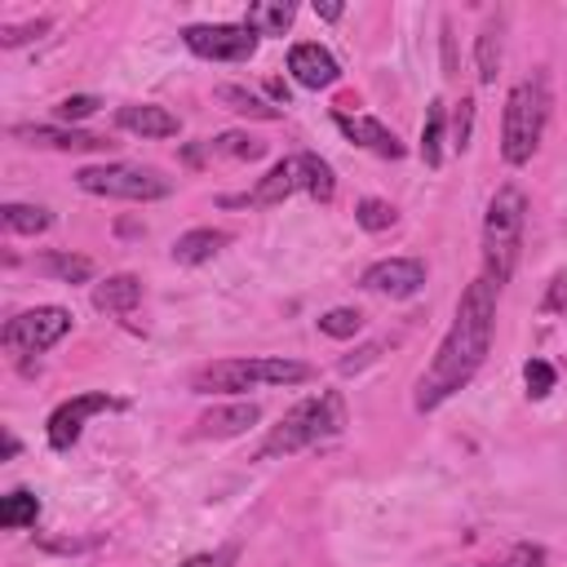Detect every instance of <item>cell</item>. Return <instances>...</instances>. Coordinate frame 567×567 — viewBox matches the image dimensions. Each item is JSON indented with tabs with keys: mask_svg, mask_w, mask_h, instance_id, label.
<instances>
[{
	"mask_svg": "<svg viewBox=\"0 0 567 567\" xmlns=\"http://www.w3.org/2000/svg\"><path fill=\"white\" fill-rule=\"evenodd\" d=\"M292 18H297L292 0H257V4H248L244 27L257 31V35H284L292 27Z\"/></svg>",
	"mask_w": 567,
	"mask_h": 567,
	"instance_id": "obj_18",
	"label": "cell"
},
{
	"mask_svg": "<svg viewBox=\"0 0 567 567\" xmlns=\"http://www.w3.org/2000/svg\"><path fill=\"white\" fill-rule=\"evenodd\" d=\"M213 93H217L221 106H230L235 115H248V120H279V115H284L275 102H266V97H257V93H248V89H239V84H217Z\"/></svg>",
	"mask_w": 567,
	"mask_h": 567,
	"instance_id": "obj_21",
	"label": "cell"
},
{
	"mask_svg": "<svg viewBox=\"0 0 567 567\" xmlns=\"http://www.w3.org/2000/svg\"><path fill=\"white\" fill-rule=\"evenodd\" d=\"M97 111V97L93 93H71V97H62L58 106H53V115L62 120V124H75V120H89Z\"/></svg>",
	"mask_w": 567,
	"mask_h": 567,
	"instance_id": "obj_30",
	"label": "cell"
},
{
	"mask_svg": "<svg viewBox=\"0 0 567 567\" xmlns=\"http://www.w3.org/2000/svg\"><path fill=\"white\" fill-rule=\"evenodd\" d=\"M137 301H142V279L137 275H106L93 288V306L106 310V315H128V310H137Z\"/></svg>",
	"mask_w": 567,
	"mask_h": 567,
	"instance_id": "obj_17",
	"label": "cell"
},
{
	"mask_svg": "<svg viewBox=\"0 0 567 567\" xmlns=\"http://www.w3.org/2000/svg\"><path fill=\"white\" fill-rule=\"evenodd\" d=\"M359 284L368 292H381L390 301H403V297H416L425 288V261H416V257H385V261H372Z\"/></svg>",
	"mask_w": 567,
	"mask_h": 567,
	"instance_id": "obj_9",
	"label": "cell"
},
{
	"mask_svg": "<svg viewBox=\"0 0 567 567\" xmlns=\"http://www.w3.org/2000/svg\"><path fill=\"white\" fill-rule=\"evenodd\" d=\"M315 368L301 363V359H279V354H261V359H221V363H208L190 377V385L199 394H239V390H252V385H297V381H310Z\"/></svg>",
	"mask_w": 567,
	"mask_h": 567,
	"instance_id": "obj_4",
	"label": "cell"
},
{
	"mask_svg": "<svg viewBox=\"0 0 567 567\" xmlns=\"http://www.w3.org/2000/svg\"><path fill=\"white\" fill-rule=\"evenodd\" d=\"M359 328H363V315H359L354 306H337V310H323V315H319V332H323V337L346 341V337H359Z\"/></svg>",
	"mask_w": 567,
	"mask_h": 567,
	"instance_id": "obj_27",
	"label": "cell"
},
{
	"mask_svg": "<svg viewBox=\"0 0 567 567\" xmlns=\"http://www.w3.org/2000/svg\"><path fill=\"white\" fill-rule=\"evenodd\" d=\"M226 244H230V235H226V230L199 226V230L177 235V244H173V261H177V266H204V261H213Z\"/></svg>",
	"mask_w": 567,
	"mask_h": 567,
	"instance_id": "obj_15",
	"label": "cell"
},
{
	"mask_svg": "<svg viewBox=\"0 0 567 567\" xmlns=\"http://www.w3.org/2000/svg\"><path fill=\"white\" fill-rule=\"evenodd\" d=\"M0 221H4V230H13V235H44V230L53 226L49 208H40V204H4V208H0Z\"/></svg>",
	"mask_w": 567,
	"mask_h": 567,
	"instance_id": "obj_24",
	"label": "cell"
},
{
	"mask_svg": "<svg viewBox=\"0 0 567 567\" xmlns=\"http://www.w3.org/2000/svg\"><path fill=\"white\" fill-rule=\"evenodd\" d=\"M75 186L89 190V195H106V199H133V204H146V199H164L173 190V182L155 168H142V164H89L75 173Z\"/></svg>",
	"mask_w": 567,
	"mask_h": 567,
	"instance_id": "obj_6",
	"label": "cell"
},
{
	"mask_svg": "<svg viewBox=\"0 0 567 567\" xmlns=\"http://www.w3.org/2000/svg\"><path fill=\"white\" fill-rule=\"evenodd\" d=\"M217 155H230V159H261L266 155V142L248 137V133H221L217 142H208Z\"/></svg>",
	"mask_w": 567,
	"mask_h": 567,
	"instance_id": "obj_29",
	"label": "cell"
},
{
	"mask_svg": "<svg viewBox=\"0 0 567 567\" xmlns=\"http://www.w3.org/2000/svg\"><path fill=\"white\" fill-rule=\"evenodd\" d=\"M182 40L208 62H244L257 49V31H248L244 22H195L182 31Z\"/></svg>",
	"mask_w": 567,
	"mask_h": 567,
	"instance_id": "obj_8",
	"label": "cell"
},
{
	"mask_svg": "<svg viewBox=\"0 0 567 567\" xmlns=\"http://www.w3.org/2000/svg\"><path fill=\"white\" fill-rule=\"evenodd\" d=\"M9 456H18V439L4 430V461H9Z\"/></svg>",
	"mask_w": 567,
	"mask_h": 567,
	"instance_id": "obj_40",
	"label": "cell"
},
{
	"mask_svg": "<svg viewBox=\"0 0 567 567\" xmlns=\"http://www.w3.org/2000/svg\"><path fill=\"white\" fill-rule=\"evenodd\" d=\"M235 545H221V549H213V554H195V558H186L182 567H230L235 563Z\"/></svg>",
	"mask_w": 567,
	"mask_h": 567,
	"instance_id": "obj_34",
	"label": "cell"
},
{
	"mask_svg": "<svg viewBox=\"0 0 567 567\" xmlns=\"http://www.w3.org/2000/svg\"><path fill=\"white\" fill-rule=\"evenodd\" d=\"M523 221H527V199L518 186H501L487 204L483 217V279L501 292V284H509L514 261H518V244H523Z\"/></svg>",
	"mask_w": 567,
	"mask_h": 567,
	"instance_id": "obj_3",
	"label": "cell"
},
{
	"mask_svg": "<svg viewBox=\"0 0 567 567\" xmlns=\"http://www.w3.org/2000/svg\"><path fill=\"white\" fill-rule=\"evenodd\" d=\"M545 120H549V89L545 75L518 80L505 97V124H501V155L505 164H527L545 137Z\"/></svg>",
	"mask_w": 567,
	"mask_h": 567,
	"instance_id": "obj_5",
	"label": "cell"
},
{
	"mask_svg": "<svg viewBox=\"0 0 567 567\" xmlns=\"http://www.w3.org/2000/svg\"><path fill=\"white\" fill-rule=\"evenodd\" d=\"M443 66H447V75H456V53H452V27L443 22Z\"/></svg>",
	"mask_w": 567,
	"mask_h": 567,
	"instance_id": "obj_37",
	"label": "cell"
},
{
	"mask_svg": "<svg viewBox=\"0 0 567 567\" xmlns=\"http://www.w3.org/2000/svg\"><path fill=\"white\" fill-rule=\"evenodd\" d=\"M549 310H558V306H567V279H554V292H549V301H545Z\"/></svg>",
	"mask_w": 567,
	"mask_h": 567,
	"instance_id": "obj_38",
	"label": "cell"
},
{
	"mask_svg": "<svg viewBox=\"0 0 567 567\" xmlns=\"http://www.w3.org/2000/svg\"><path fill=\"white\" fill-rule=\"evenodd\" d=\"M66 332H71V310H62V306H35V310L13 315L4 323V332H0V341H4L9 354L22 359V354H44Z\"/></svg>",
	"mask_w": 567,
	"mask_h": 567,
	"instance_id": "obj_7",
	"label": "cell"
},
{
	"mask_svg": "<svg viewBox=\"0 0 567 567\" xmlns=\"http://www.w3.org/2000/svg\"><path fill=\"white\" fill-rule=\"evenodd\" d=\"M381 354V341H368L359 354H350V359H341V372H359V368H368L372 359Z\"/></svg>",
	"mask_w": 567,
	"mask_h": 567,
	"instance_id": "obj_36",
	"label": "cell"
},
{
	"mask_svg": "<svg viewBox=\"0 0 567 567\" xmlns=\"http://www.w3.org/2000/svg\"><path fill=\"white\" fill-rule=\"evenodd\" d=\"M354 221H359L363 230H372V235H377V230H390V226L399 221V213H394V204H385V199H372V195H368V199H359V204H354Z\"/></svg>",
	"mask_w": 567,
	"mask_h": 567,
	"instance_id": "obj_28",
	"label": "cell"
},
{
	"mask_svg": "<svg viewBox=\"0 0 567 567\" xmlns=\"http://www.w3.org/2000/svg\"><path fill=\"white\" fill-rule=\"evenodd\" d=\"M115 124L124 133H137V137H173L177 133V115L168 106H155V102H128V106H120Z\"/></svg>",
	"mask_w": 567,
	"mask_h": 567,
	"instance_id": "obj_14",
	"label": "cell"
},
{
	"mask_svg": "<svg viewBox=\"0 0 567 567\" xmlns=\"http://www.w3.org/2000/svg\"><path fill=\"white\" fill-rule=\"evenodd\" d=\"M501 567H545V549L540 545H518Z\"/></svg>",
	"mask_w": 567,
	"mask_h": 567,
	"instance_id": "obj_35",
	"label": "cell"
},
{
	"mask_svg": "<svg viewBox=\"0 0 567 567\" xmlns=\"http://www.w3.org/2000/svg\"><path fill=\"white\" fill-rule=\"evenodd\" d=\"M35 514H40V501L31 496V492H9V496H0V523L4 527H27V523H35Z\"/></svg>",
	"mask_w": 567,
	"mask_h": 567,
	"instance_id": "obj_26",
	"label": "cell"
},
{
	"mask_svg": "<svg viewBox=\"0 0 567 567\" xmlns=\"http://www.w3.org/2000/svg\"><path fill=\"white\" fill-rule=\"evenodd\" d=\"M49 31V18H35V22H22V27H4L0 31V44L4 49H18V44H27V40H40Z\"/></svg>",
	"mask_w": 567,
	"mask_h": 567,
	"instance_id": "obj_32",
	"label": "cell"
},
{
	"mask_svg": "<svg viewBox=\"0 0 567 567\" xmlns=\"http://www.w3.org/2000/svg\"><path fill=\"white\" fill-rule=\"evenodd\" d=\"M297 159V182H301V190L306 195H315L319 204H328L332 195H337V177H332V168H328V159H319V155H292Z\"/></svg>",
	"mask_w": 567,
	"mask_h": 567,
	"instance_id": "obj_20",
	"label": "cell"
},
{
	"mask_svg": "<svg viewBox=\"0 0 567 567\" xmlns=\"http://www.w3.org/2000/svg\"><path fill=\"white\" fill-rule=\"evenodd\" d=\"M292 190H301V182H297V159H279V164L257 182V190L248 195V204L270 208V204H284Z\"/></svg>",
	"mask_w": 567,
	"mask_h": 567,
	"instance_id": "obj_19",
	"label": "cell"
},
{
	"mask_svg": "<svg viewBox=\"0 0 567 567\" xmlns=\"http://www.w3.org/2000/svg\"><path fill=\"white\" fill-rule=\"evenodd\" d=\"M261 421V408L257 403H226V408H213L199 416V434H213V439H230V434H244Z\"/></svg>",
	"mask_w": 567,
	"mask_h": 567,
	"instance_id": "obj_16",
	"label": "cell"
},
{
	"mask_svg": "<svg viewBox=\"0 0 567 567\" xmlns=\"http://www.w3.org/2000/svg\"><path fill=\"white\" fill-rule=\"evenodd\" d=\"M492 328H496V288L487 279H474L461 292L456 319L447 328V337L439 341L430 368L416 381V412H434L443 399H452L461 385H470V377L483 368L487 346H492Z\"/></svg>",
	"mask_w": 567,
	"mask_h": 567,
	"instance_id": "obj_1",
	"label": "cell"
},
{
	"mask_svg": "<svg viewBox=\"0 0 567 567\" xmlns=\"http://www.w3.org/2000/svg\"><path fill=\"white\" fill-rule=\"evenodd\" d=\"M288 71H292V80H297L301 89H328V84H337V75H341L337 58H332L323 44H292V49H288Z\"/></svg>",
	"mask_w": 567,
	"mask_h": 567,
	"instance_id": "obj_11",
	"label": "cell"
},
{
	"mask_svg": "<svg viewBox=\"0 0 567 567\" xmlns=\"http://www.w3.org/2000/svg\"><path fill=\"white\" fill-rule=\"evenodd\" d=\"M501 35H505V27H501V13H496V18L483 22V31L474 40V58H478V80L483 84H492L496 71H501Z\"/></svg>",
	"mask_w": 567,
	"mask_h": 567,
	"instance_id": "obj_22",
	"label": "cell"
},
{
	"mask_svg": "<svg viewBox=\"0 0 567 567\" xmlns=\"http://www.w3.org/2000/svg\"><path fill=\"white\" fill-rule=\"evenodd\" d=\"M18 142L27 146H49V151H102L106 142L93 137V133H80V128H53V124H13L9 128Z\"/></svg>",
	"mask_w": 567,
	"mask_h": 567,
	"instance_id": "obj_13",
	"label": "cell"
},
{
	"mask_svg": "<svg viewBox=\"0 0 567 567\" xmlns=\"http://www.w3.org/2000/svg\"><path fill=\"white\" fill-rule=\"evenodd\" d=\"M470 128H474V102H470V97H461L456 120H452V146H456V151H465V146H470Z\"/></svg>",
	"mask_w": 567,
	"mask_h": 567,
	"instance_id": "obj_33",
	"label": "cell"
},
{
	"mask_svg": "<svg viewBox=\"0 0 567 567\" xmlns=\"http://www.w3.org/2000/svg\"><path fill=\"white\" fill-rule=\"evenodd\" d=\"M421 159L430 168L443 164V102H430L425 106V124H421Z\"/></svg>",
	"mask_w": 567,
	"mask_h": 567,
	"instance_id": "obj_25",
	"label": "cell"
},
{
	"mask_svg": "<svg viewBox=\"0 0 567 567\" xmlns=\"http://www.w3.org/2000/svg\"><path fill=\"white\" fill-rule=\"evenodd\" d=\"M337 120V128L354 142V146H363V151H372V155H381V159H399L403 155V142L394 137V128H385L381 120H372V115H332Z\"/></svg>",
	"mask_w": 567,
	"mask_h": 567,
	"instance_id": "obj_12",
	"label": "cell"
},
{
	"mask_svg": "<svg viewBox=\"0 0 567 567\" xmlns=\"http://www.w3.org/2000/svg\"><path fill=\"white\" fill-rule=\"evenodd\" d=\"M111 408H120L111 394H75L66 403H58L53 416H49V447L53 452H71L75 439H80V430H84V421L93 412H111Z\"/></svg>",
	"mask_w": 567,
	"mask_h": 567,
	"instance_id": "obj_10",
	"label": "cell"
},
{
	"mask_svg": "<svg viewBox=\"0 0 567 567\" xmlns=\"http://www.w3.org/2000/svg\"><path fill=\"white\" fill-rule=\"evenodd\" d=\"M523 381H527V394H532V399H545V394L554 390V368H549L545 359H527V363H523Z\"/></svg>",
	"mask_w": 567,
	"mask_h": 567,
	"instance_id": "obj_31",
	"label": "cell"
},
{
	"mask_svg": "<svg viewBox=\"0 0 567 567\" xmlns=\"http://www.w3.org/2000/svg\"><path fill=\"white\" fill-rule=\"evenodd\" d=\"M341 430H346V403H341V394L337 390H319V394L301 399L292 412H284V421L266 434V443H261L257 456L261 461L288 456V452H301L310 443H323V439H332Z\"/></svg>",
	"mask_w": 567,
	"mask_h": 567,
	"instance_id": "obj_2",
	"label": "cell"
},
{
	"mask_svg": "<svg viewBox=\"0 0 567 567\" xmlns=\"http://www.w3.org/2000/svg\"><path fill=\"white\" fill-rule=\"evenodd\" d=\"M315 13L328 18V22H337V18H341V4H315Z\"/></svg>",
	"mask_w": 567,
	"mask_h": 567,
	"instance_id": "obj_39",
	"label": "cell"
},
{
	"mask_svg": "<svg viewBox=\"0 0 567 567\" xmlns=\"http://www.w3.org/2000/svg\"><path fill=\"white\" fill-rule=\"evenodd\" d=\"M35 270L49 275V279H58V284H89L93 261L80 257V252H44V257L35 261Z\"/></svg>",
	"mask_w": 567,
	"mask_h": 567,
	"instance_id": "obj_23",
	"label": "cell"
}]
</instances>
